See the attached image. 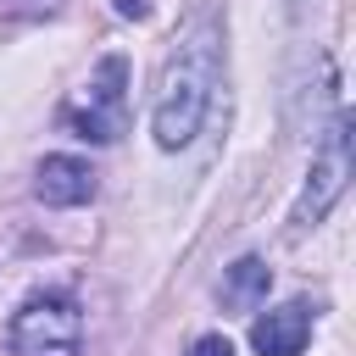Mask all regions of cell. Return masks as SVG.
<instances>
[{"label": "cell", "mask_w": 356, "mask_h": 356, "mask_svg": "<svg viewBox=\"0 0 356 356\" xmlns=\"http://www.w3.org/2000/svg\"><path fill=\"white\" fill-rule=\"evenodd\" d=\"M6 345L17 356H78L83 345V312L72 295H33L6 323Z\"/></svg>", "instance_id": "obj_2"}, {"label": "cell", "mask_w": 356, "mask_h": 356, "mask_svg": "<svg viewBox=\"0 0 356 356\" xmlns=\"http://www.w3.org/2000/svg\"><path fill=\"white\" fill-rule=\"evenodd\" d=\"M33 195L44 206H83V200H95V167L83 156H44Z\"/></svg>", "instance_id": "obj_6"}, {"label": "cell", "mask_w": 356, "mask_h": 356, "mask_svg": "<svg viewBox=\"0 0 356 356\" xmlns=\"http://www.w3.org/2000/svg\"><path fill=\"white\" fill-rule=\"evenodd\" d=\"M117 11H122V17H145L150 6H145V0H117Z\"/></svg>", "instance_id": "obj_9"}, {"label": "cell", "mask_w": 356, "mask_h": 356, "mask_svg": "<svg viewBox=\"0 0 356 356\" xmlns=\"http://www.w3.org/2000/svg\"><path fill=\"white\" fill-rule=\"evenodd\" d=\"M222 78V33L217 22H200L161 67V83H156V106H150V134L161 150H184L206 111H211V89Z\"/></svg>", "instance_id": "obj_1"}, {"label": "cell", "mask_w": 356, "mask_h": 356, "mask_svg": "<svg viewBox=\"0 0 356 356\" xmlns=\"http://www.w3.org/2000/svg\"><path fill=\"white\" fill-rule=\"evenodd\" d=\"M306 339H312V306L306 300H284V306H273L267 317L250 323L256 356H300Z\"/></svg>", "instance_id": "obj_5"}, {"label": "cell", "mask_w": 356, "mask_h": 356, "mask_svg": "<svg viewBox=\"0 0 356 356\" xmlns=\"http://www.w3.org/2000/svg\"><path fill=\"white\" fill-rule=\"evenodd\" d=\"M189 356H234V345H228L222 334H200V339L189 345Z\"/></svg>", "instance_id": "obj_8"}, {"label": "cell", "mask_w": 356, "mask_h": 356, "mask_svg": "<svg viewBox=\"0 0 356 356\" xmlns=\"http://www.w3.org/2000/svg\"><path fill=\"white\" fill-rule=\"evenodd\" d=\"M350 184V111H334V122L323 128L317 150H312V172H306V189L295 200V228H317L328 217V206L345 195Z\"/></svg>", "instance_id": "obj_3"}, {"label": "cell", "mask_w": 356, "mask_h": 356, "mask_svg": "<svg viewBox=\"0 0 356 356\" xmlns=\"http://www.w3.org/2000/svg\"><path fill=\"white\" fill-rule=\"evenodd\" d=\"M122 83H128V61L122 56H106L89 78V111H67V122L78 128V139L89 145H111L122 134Z\"/></svg>", "instance_id": "obj_4"}, {"label": "cell", "mask_w": 356, "mask_h": 356, "mask_svg": "<svg viewBox=\"0 0 356 356\" xmlns=\"http://www.w3.org/2000/svg\"><path fill=\"white\" fill-rule=\"evenodd\" d=\"M267 284H273L267 261H261V256H239V261L228 267V278H222V306H234V312H250V306L267 295Z\"/></svg>", "instance_id": "obj_7"}]
</instances>
